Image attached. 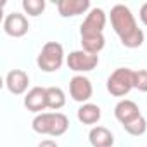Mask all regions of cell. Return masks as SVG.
Segmentation results:
<instances>
[{
    "label": "cell",
    "instance_id": "cell-3",
    "mask_svg": "<svg viewBox=\"0 0 147 147\" xmlns=\"http://www.w3.org/2000/svg\"><path fill=\"white\" fill-rule=\"evenodd\" d=\"M31 128L40 135L61 137L69 128V119L62 113H40L33 118Z\"/></svg>",
    "mask_w": 147,
    "mask_h": 147
},
{
    "label": "cell",
    "instance_id": "cell-15",
    "mask_svg": "<svg viewBox=\"0 0 147 147\" xmlns=\"http://www.w3.org/2000/svg\"><path fill=\"white\" fill-rule=\"evenodd\" d=\"M64 104H66V95H64L62 88L49 87L47 88V106H49V109L57 111V109L64 107Z\"/></svg>",
    "mask_w": 147,
    "mask_h": 147
},
{
    "label": "cell",
    "instance_id": "cell-8",
    "mask_svg": "<svg viewBox=\"0 0 147 147\" xmlns=\"http://www.w3.org/2000/svg\"><path fill=\"white\" fill-rule=\"evenodd\" d=\"M28 30H30V23H28L24 14L11 12V14L5 16V19H4V31L9 36L21 38V36H24L28 33Z\"/></svg>",
    "mask_w": 147,
    "mask_h": 147
},
{
    "label": "cell",
    "instance_id": "cell-2",
    "mask_svg": "<svg viewBox=\"0 0 147 147\" xmlns=\"http://www.w3.org/2000/svg\"><path fill=\"white\" fill-rule=\"evenodd\" d=\"M104 26H106V12L99 7L92 9L80 26L82 47L85 52L97 55L104 49V45H106Z\"/></svg>",
    "mask_w": 147,
    "mask_h": 147
},
{
    "label": "cell",
    "instance_id": "cell-16",
    "mask_svg": "<svg viewBox=\"0 0 147 147\" xmlns=\"http://www.w3.org/2000/svg\"><path fill=\"white\" fill-rule=\"evenodd\" d=\"M123 128H125V131H128L130 135L138 137V135L145 133V130H147V121H145V118H144V116H138L137 119H133V121H130V123L123 125Z\"/></svg>",
    "mask_w": 147,
    "mask_h": 147
},
{
    "label": "cell",
    "instance_id": "cell-13",
    "mask_svg": "<svg viewBox=\"0 0 147 147\" xmlns=\"http://www.w3.org/2000/svg\"><path fill=\"white\" fill-rule=\"evenodd\" d=\"M88 140L92 147H113L114 137L106 126H94L88 133Z\"/></svg>",
    "mask_w": 147,
    "mask_h": 147
},
{
    "label": "cell",
    "instance_id": "cell-10",
    "mask_svg": "<svg viewBox=\"0 0 147 147\" xmlns=\"http://www.w3.org/2000/svg\"><path fill=\"white\" fill-rule=\"evenodd\" d=\"M24 107L31 113H42L45 111L47 106V88L43 87H33L26 95H24Z\"/></svg>",
    "mask_w": 147,
    "mask_h": 147
},
{
    "label": "cell",
    "instance_id": "cell-6",
    "mask_svg": "<svg viewBox=\"0 0 147 147\" xmlns=\"http://www.w3.org/2000/svg\"><path fill=\"white\" fill-rule=\"evenodd\" d=\"M66 64L71 71H76V73H87V71H92L97 67L99 64V55H94V54H88L85 52L83 49L82 50H73L67 59H66Z\"/></svg>",
    "mask_w": 147,
    "mask_h": 147
},
{
    "label": "cell",
    "instance_id": "cell-19",
    "mask_svg": "<svg viewBox=\"0 0 147 147\" xmlns=\"http://www.w3.org/2000/svg\"><path fill=\"white\" fill-rule=\"evenodd\" d=\"M138 16H140V19H142V23L147 26V2L140 7V14H138Z\"/></svg>",
    "mask_w": 147,
    "mask_h": 147
},
{
    "label": "cell",
    "instance_id": "cell-17",
    "mask_svg": "<svg viewBox=\"0 0 147 147\" xmlns=\"http://www.w3.org/2000/svg\"><path fill=\"white\" fill-rule=\"evenodd\" d=\"M23 9L28 16H40L45 11V0H23Z\"/></svg>",
    "mask_w": 147,
    "mask_h": 147
},
{
    "label": "cell",
    "instance_id": "cell-20",
    "mask_svg": "<svg viewBox=\"0 0 147 147\" xmlns=\"http://www.w3.org/2000/svg\"><path fill=\"white\" fill-rule=\"evenodd\" d=\"M38 147H59L54 140H42L40 144H38Z\"/></svg>",
    "mask_w": 147,
    "mask_h": 147
},
{
    "label": "cell",
    "instance_id": "cell-9",
    "mask_svg": "<svg viewBox=\"0 0 147 147\" xmlns=\"http://www.w3.org/2000/svg\"><path fill=\"white\" fill-rule=\"evenodd\" d=\"M30 85V76L23 69H12L5 76V87L12 95H23L28 90Z\"/></svg>",
    "mask_w": 147,
    "mask_h": 147
},
{
    "label": "cell",
    "instance_id": "cell-18",
    "mask_svg": "<svg viewBox=\"0 0 147 147\" xmlns=\"http://www.w3.org/2000/svg\"><path fill=\"white\" fill-rule=\"evenodd\" d=\"M133 88H137V90H140V92H147V69H138V71H135Z\"/></svg>",
    "mask_w": 147,
    "mask_h": 147
},
{
    "label": "cell",
    "instance_id": "cell-12",
    "mask_svg": "<svg viewBox=\"0 0 147 147\" xmlns=\"http://www.w3.org/2000/svg\"><path fill=\"white\" fill-rule=\"evenodd\" d=\"M114 116H116V119H118L121 125H126V123L137 119V118L142 116V114H140L138 106H137L133 100L123 99V100H119V102L116 104V107H114Z\"/></svg>",
    "mask_w": 147,
    "mask_h": 147
},
{
    "label": "cell",
    "instance_id": "cell-1",
    "mask_svg": "<svg viewBox=\"0 0 147 147\" xmlns=\"http://www.w3.org/2000/svg\"><path fill=\"white\" fill-rule=\"evenodd\" d=\"M111 24L125 47L137 49L144 43V31L137 26L133 14L126 5L118 4L111 9Z\"/></svg>",
    "mask_w": 147,
    "mask_h": 147
},
{
    "label": "cell",
    "instance_id": "cell-4",
    "mask_svg": "<svg viewBox=\"0 0 147 147\" xmlns=\"http://www.w3.org/2000/svg\"><path fill=\"white\" fill-rule=\"evenodd\" d=\"M62 62H64V49L59 42H47L36 57L38 67L45 73H54L61 69Z\"/></svg>",
    "mask_w": 147,
    "mask_h": 147
},
{
    "label": "cell",
    "instance_id": "cell-14",
    "mask_svg": "<svg viewBox=\"0 0 147 147\" xmlns=\"http://www.w3.org/2000/svg\"><path fill=\"white\" fill-rule=\"evenodd\" d=\"M78 121L83 123V125H95L99 119H100V107L97 104H83L80 109H78Z\"/></svg>",
    "mask_w": 147,
    "mask_h": 147
},
{
    "label": "cell",
    "instance_id": "cell-11",
    "mask_svg": "<svg viewBox=\"0 0 147 147\" xmlns=\"http://www.w3.org/2000/svg\"><path fill=\"white\" fill-rule=\"evenodd\" d=\"M90 9V0H59L57 11L62 18H75Z\"/></svg>",
    "mask_w": 147,
    "mask_h": 147
},
{
    "label": "cell",
    "instance_id": "cell-5",
    "mask_svg": "<svg viewBox=\"0 0 147 147\" xmlns=\"http://www.w3.org/2000/svg\"><path fill=\"white\" fill-rule=\"evenodd\" d=\"M133 76L135 71L130 67H118L107 78V92L114 97H123L133 88Z\"/></svg>",
    "mask_w": 147,
    "mask_h": 147
},
{
    "label": "cell",
    "instance_id": "cell-7",
    "mask_svg": "<svg viewBox=\"0 0 147 147\" xmlns=\"http://www.w3.org/2000/svg\"><path fill=\"white\" fill-rule=\"evenodd\" d=\"M69 94H71L73 100L87 104L88 99L94 94V87H92V83H90V80L87 76L76 75V76H73L71 82H69Z\"/></svg>",
    "mask_w": 147,
    "mask_h": 147
}]
</instances>
